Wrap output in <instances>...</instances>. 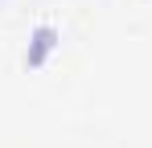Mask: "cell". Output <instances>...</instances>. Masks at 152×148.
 <instances>
[{
    "mask_svg": "<svg viewBox=\"0 0 152 148\" xmlns=\"http://www.w3.org/2000/svg\"><path fill=\"white\" fill-rule=\"evenodd\" d=\"M53 45V29H37V37H33V53H29V66H37Z\"/></svg>",
    "mask_w": 152,
    "mask_h": 148,
    "instance_id": "cell-1",
    "label": "cell"
}]
</instances>
